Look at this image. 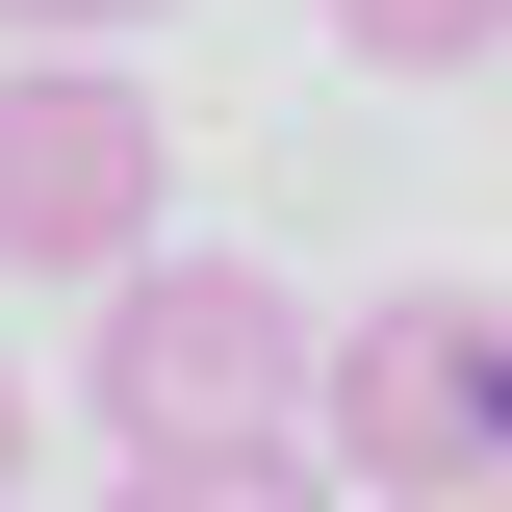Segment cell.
Here are the masks:
<instances>
[{
	"mask_svg": "<svg viewBox=\"0 0 512 512\" xmlns=\"http://www.w3.org/2000/svg\"><path fill=\"white\" fill-rule=\"evenodd\" d=\"M103 512H333V461H308V436H256V461H128Z\"/></svg>",
	"mask_w": 512,
	"mask_h": 512,
	"instance_id": "4",
	"label": "cell"
},
{
	"mask_svg": "<svg viewBox=\"0 0 512 512\" xmlns=\"http://www.w3.org/2000/svg\"><path fill=\"white\" fill-rule=\"evenodd\" d=\"M487 512H512V487H487Z\"/></svg>",
	"mask_w": 512,
	"mask_h": 512,
	"instance_id": "8",
	"label": "cell"
},
{
	"mask_svg": "<svg viewBox=\"0 0 512 512\" xmlns=\"http://www.w3.org/2000/svg\"><path fill=\"white\" fill-rule=\"evenodd\" d=\"M180 205V103H128V52H0V282H128Z\"/></svg>",
	"mask_w": 512,
	"mask_h": 512,
	"instance_id": "3",
	"label": "cell"
},
{
	"mask_svg": "<svg viewBox=\"0 0 512 512\" xmlns=\"http://www.w3.org/2000/svg\"><path fill=\"white\" fill-rule=\"evenodd\" d=\"M333 52L359 77H461V52H512V0H333Z\"/></svg>",
	"mask_w": 512,
	"mask_h": 512,
	"instance_id": "5",
	"label": "cell"
},
{
	"mask_svg": "<svg viewBox=\"0 0 512 512\" xmlns=\"http://www.w3.org/2000/svg\"><path fill=\"white\" fill-rule=\"evenodd\" d=\"M308 461L359 512H487L512 487V308L487 282H410V308L308 333Z\"/></svg>",
	"mask_w": 512,
	"mask_h": 512,
	"instance_id": "2",
	"label": "cell"
},
{
	"mask_svg": "<svg viewBox=\"0 0 512 512\" xmlns=\"http://www.w3.org/2000/svg\"><path fill=\"white\" fill-rule=\"evenodd\" d=\"M154 0H0V52H128Z\"/></svg>",
	"mask_w": 512,
	"mask_h": 512,
	"instance_id": "6",
	"label": "cell"
},
{
	"mask_svg": "<svg viewBox=\"0 0 512 512\" xmlns=\"http://www.w3.org/2000/svg\"><path fill=\"white\" fill-rule=\"evenodd\" d=\"M77 410H103V461H256V436H308V308L256 282V256H128L103 333H77Z\"/></svg>",
	"mask_w": 512,
	"mask_h": 512,
	"instance_id": "1",
	"label": "cell"
},
{
	"mask_svg": "<svg viewBox=\"0 0 512 512\" xmlns=\"http://www.w3.org/2000/svg\"><path fill=\"white\" fill-rule=\"evenodd\" d=\"M0 512H26V359H0Z\"/></svg>",
	"mask_w": 512,
	"mask_h": 512,
	"instance_id": "7",
	"label": "cell"
}]
</instances>
